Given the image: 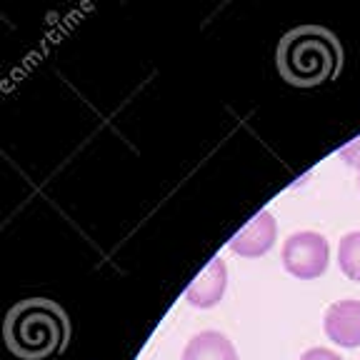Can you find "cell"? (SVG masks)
Wrapping results in <instances>:
<instances>
[{
	"instance_id": "1",
	"label": "cell",
	"mask_w": 360,
	"mask_h": 360,
	"mask_svg": "<svg viewBox=\"0 0 360 360\" xmlns=\"http://www.w3.org/2000/svg\"><path fill=\"white\" fill-rule=\"evenodd\" d=\"M276 65L281 78L295 88L326 85L343 68V45L328 28L300 25L288 30L278 43Z\"/></svg>"
},
{
	"instance_id": "7",
	"label": "cell",
	"mask_w": 360,
	"mask_h": 360,
	"mask_svg": "<svg viewBox=\"0 0 360 360\" xmlns=\"http://www.w3.org/2000/svg\"><path fill=\"white\" fill-rule=\"evenodd\" d=\"M183 360H238V350L228 335L218 330H202L188 340Z\"/></svg>"
},
{
	"instance_id": "11",
	"label": "cell",
	"mask_w": 360,
	"mask_h": 360,
	"mask_svg": "<svg viewBox=\"0 0 360 360\" xmlns=\"http://www.w3.org/2000/svg\"><path fill=\"white\" fill-rule=\"evenodd\" d=\"M358 186H360V173H358Z\"/></svg>"
},
{
	"instance_id": "2",
	"label": "cell",
	"mask_w": 360,
	"mask_h": 360,
	"mask_svg": "<svg viewBox=\"0 0 360 360\" xmlns=\"http://www.w3.org/2000/svg\"><path fill=\"white\" fill-rule=\"evenodd\" d=\"M3 335L13 355L22 360H45L65 348L70 326L58 303L48 298H25L6 315Z\"/></svg>"
},
{
	"instance_id": "9",
	"label": "cell",
	"mask_w": 360,
	"mask_h": 360,
	"mask_svg": "<svg viewBox=\"0 0 360 360\" xmlns=\"http://www.w3.org/2000/svg\"><path fill=\"white\" fill-rule=\"evenodd\" d=\"M340 158H343L350 168H355L360 173V135L358 138H353L348 146L340 148Z\"/></svg>"
},
{
	"instance_id": "10",
	"label": "cell",
	"mask_w": 360,
	"mask_h": 360,
	"mask_svg": "<svg viewBox=\"0 0 360 360\" xmlns=\"http://www.w3.org/2000/svg\"><path fill=\"white\" fill-rule=\"evenodd\" d=\"M300 360H343V358L330 348H310L300 355Z\"/></svg>"
},
{
	"instance_id": "8",
	"label": "cell",
	"mask_w": 360,
	"mask_h": 360,
	"mask_svg": "<svg viewBox=\"0 0 360 360\" xmlns=\"http://www.w3.org/2000/svg\"><path fill=\"white\" fill-rule=\"evenodd\" d=\"M338 265L348 281L360 283V231H353L340 238L338 245Z\"/></svg>"
},
{
	"instance_id": "4",
	"label": "cell",
	"mask_w": 360,
	"mask_h": 360,
	"mask_svg": "<svg viewBox=\"0 0 360 360\" xmlns=\"http://www.w3.org/2000/svg\"><path fill=\"white\" fill-rule=\"evenodd\" d=\"M278 238V223L268 210H260L250 218V223L238 231L236 236L228 240V248L240 258H260L276 245Z\"/></svg>"
},
{
	"instance_id": "6",
	"label": "cell",
	"mask_w": 360,
	"mask_h": 360,
	"mask_svg": "<svg viewBox=\"0 0 360 360\" xmlns=\"http://www.w3.org/2000/svg\"><path fill=\"white\" fill-rule=\"evenodd\" d=\"M326 335L340 348H360V300H338L323 318Z\"/></svg>"
},
{
	"instance_id": "3",
	"label": "cell",
	"mask_w": 360,
	"mask_h": 360,
	"mask_svg": "<svg viewBox=\"0 0 360 360\" xmlns=\"http://www.w3.org/2000/svg\"><path fill=\"white\" fill-rule=\"evenodd\" d=\"M283 268L290 273L292 278L300 281H313L321 278L328 270L330 263V245H328L326 236L315 231H300L292 233L285 243H283Z\"/></svg>"
},
{
	"instance_id": "5",
	"label": "cell",
	"mask_w": 360,
	"mask_h": 360,
	"mask_svg": "<svg viewBox=\"0 0 360 360\" xmlns=\"http://www.w3.org/2000/svg\"><path fill=\"white\" fill-rule=\"evenodd\" d=\"M225 288H228V265H225V260L218 255V258L210 260V263L205 265V270L198 273L191 285L186 288V303L200 310L215 308V305L223 300Z\"/></svg>"
}]
</instances>
